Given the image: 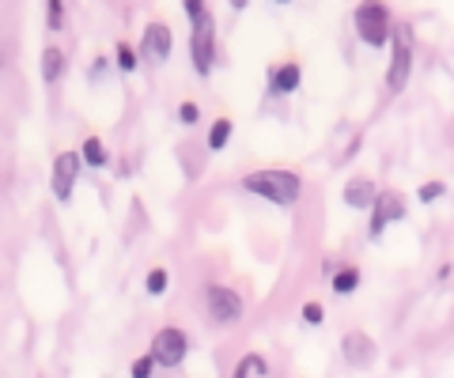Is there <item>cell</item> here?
<instances>
[{
    "mask_svg": "<svg viewBox=\"0 0 454 378\" xmlns=\"http://www.w3.org/2000/svg\"><path fill=\"white\" fill-rule=\"evenodd\" d=\"M243 189H250L254 197H265V201L288 208V204L300 201L303 181L295 171H254V174L243 178Z\"/></svg>",
    "mask_w": 454,
    "mask_h": 378,
    "instance_id": "6da1fadb",
    "label": "cell"
},
{
    "mask_svg": "<svg viewBox=\"0 0 454 378\" xmlns=\"http://www.w3.org/2000/svg\"><path fill=\"white\" fill-rule=\"evenodd\" d=\"M352 23H356V35L367 42V46H387L390 42V8L382 0H360L356 12H352Z\"/></svg>",
    "mask_w": 454,
    "mask_h": 378,
    "instance_id": "7a4b0ae2",
    "label": "cell"
},
{
    "mask_svg": "<svg viewBox=\"0 0 454 378\" xmlns=\"http://www.w3.org/2000/svg\"><path fill=\"white\" fill-rule=\"evenodd\" d=\"M409 76H413V42H409V27H397V31H394L390 68H387V88L390 91H405Z\"/></svg>",
    "mask_w": 454,
    "mask_h": 378,
    "instance_id": "3957f363",
    "label": "cell"
},
{
    "mask_svg": "<svg viewBox=\"0 0 454 378\" xmlns=\"http://www.w3.org/2000/svg\"><path fill=\"white\" fill-rule=\"evenodd\" d=\"M190 58H193V68L201 76L212 73V58H216V23L205 12L201 19L193 23V38H190Z\"/></svg>",
    "mask_w": 454,
    "mask_h": 378,
    "instance_id": "277c9868",
    "label": "cell"
},
{
    "mask_svg": "<svg viewBox=\"0 0 454 378\" xmlns=\"http://www.w3.org/2000/svg\"><path fill=\"white\" fill-rule=\"evenodd\" d=\"M397 220H405V201H402V193H394V189H379V197L372 204V239H382V231L390 228V223Z\"/></svg>",
    "mask_w": 454,
    "mask_h": 378,
    "instance_id": "5b68a950",
    "label": "cell"
},
{
    "mask_svg": "<svg viewBox=\"0 0 454 378\" xmlns=\"http://www.w3.org/2000/svg\"><path fill=\"white\" fill-rule=\"evenodd\" d=\"M186 348H190V341L182 329H160L152 337V356L160 367H178V363L186 359Z\"/></svg>",
    "mask_w": 454,
    "mask_h": 378,
    "instance_id": "8992f818",
    "label": "cell"
},
{
    "mask_svg": "<svg viewBox=\"0 0 454 378\" xmlns=\"http://www.w3.org/2000/svg\"><path fill=\"white\" fill-rule=\"evenodd\" d=\"M80 159L76 151H61L53 163V197L57 201H68L73 197V189H76V174H80Z\"/></svg>",
    "mask_w": 454,
    "mask_h": 378,
    "instance_id": "52a82bcc",
    "label": "cell"
},
{
    "mask_svg": "<svg viewBox=\"0 0 454 378\" xmlns=\"http://www.w3.org/2000/svg\"><path fill=\"white\" fill-rule=\"evenodd\" d=\"M208 314L212 321H239L243 318V299H239V291L231 288H220V284H212L208 288Z\"/></svg>",
    "mask_w": 454,
    "mask_h": 378,
    "instance_id": "ba28073f",
    "label": "cell"
},
{
    "mask_svg": "<svg viewBox=\"0 0 454 378\" xmlns=\"http://www.w3.org/2000/svg\"><path fill=\"white\" fill-rule=\"evenodd\" d=\"M340 352H345V359H348V367H367V363L375 359V341L367 337V333H348L345 337V344H340Z\"/></svg>",
    "mask_w": 454,
    "mask_h": 378,
    "instance_id": "9c48e42d",
    "label": "cell"
},
{
    "mask_svg": "<svg viewBox=\"0 0 454 378\" xmlns=\"http://www.w3.org/2000/svg\"><path fill=\"white\" fill-rule=\"evenodd\" d=\"M145 53L155 61H167L170 58V27L167 23H148L145 31Z\"/></svg>",
    "mask_w": 454,
    "mask_h": 378,
    "instance_id": "30bf717a",
    "label": "cell"
},
{
    "mask_svg": "<svg viewBox=\"0 0 454 378\" xmlns=\"http://www.w3.org/2000/svg\"><path fill=\"white\" fill-rule=\"evenodd\" d=\"M375 197H379V189H375L372 178H352L345 186V204L348 208H372Z\"/></svg>",
    "mask_w": 454,
    "mask_h": 378,
    "instance_id": "8fae6325",
    "label": "cell"
},
{
    "mask_svg": "<svg viewBox=\"0 0 454 378\" xmlns=\"http://www.w3.org/2000/svg\"><path fill=\"white\" fill-rule=\"evenodd\" d=\"M295 88H300V65H277L273 68V91L292 95Z\"/></svg>",
    "mask_w": 454,
    "mask_h": 378,
    "instance_id": "7c38bea8",
    "label": "cell"
},
{
    "mask_svg": "<svg viewBox=\"0 0 454 378\" xmlns=\"http://www.w3.org/2000/svg\"><path fill=\"white\" fill-rule=\"evenodd\" d=\"M61 68H65V53L57 46H46V53H42V76L53 83L57 76H61Z\"/></svg>",
    "mask_w": 454,
    "mask_h": 378,
    "instance_id": "4fadbf2b",
    "label": "cell"
},
{
    "mask_svg": "<svg viewBox=\"0 0 454 378\" xmlns=\"http://www.w3.org/2000/svg\"><path fill=\"white\" fill-rule=\"evenodd\" d=\"M356 288H360V269H352V265L333 276V291H337V296H348V291H356Z\"/></svg>",
    "mask_w": 454,
    "mask_h": 378,
    "instance_id": "5bb4252c",
    "label": "cell"
},
{
    "mask_svg": "<svg viewBox=\"0 0 454 378\" xmlns=\"http://www.w3.org/2000/svg\"><path fill=\"white\" fill-rule=\"evenodd\" d=\"M80 156L88 159L91 166H103V163H106V148H103V140H98V136H88V140H83V151H80Z\"/></svg>",
    "mask_w": 454,
    "mask_h": 378,
    "instance_id": "9a60e30c",
    "label": "cell"
},
{
    "mask_svg": "<svg viewBox=\"0 0 454 378\" xmlns=\"http://www.w3.org/2000/svg\"><path fill=\"white\" fill-rule=\"evenodd\" d=\"M231 129H235V125L227 121V118H220L216 125H212V133H208V148H212V151H220L227 140H231Z\"/></svg>",
    "mask_w": 454,
    "mask_h": 378,
    "instance_id": "2e32d148",
    "label": "cell"
},
{
    "mask_svg": "<svg viewBox=\"0 0 454 378\" xmlns=\"http://www.w3.org/2000/svg\"><path fill=\"white\" fill-rule=\"evenodd\" d=\"M262 371H265V359L262 356H243L231 378H250V374H262Z\"/></svg>",
    "mask_w": 454,
    "mask_h": 378,
    "instance_id": "e0dca14e",
    "label": "cell"
},
{
    "mask_svg": "<svg viewBox=\"0 0 454 378\" xmlns=\"http://www.w3.org/2000/svg\"><path fill=\"white\" fill-rule=\"evenodd\" d=\"M443 193H447V186H443V181H424L417 197H420L424 204H432V201H439V197H443Z\"/></svg>",
    "mask_w": 454,
    "mask_h": 378,
    "instance_id": "ac0fdd59",
    "label": "cell"
},
{
    "mask_svg": "<svg viewBox=\"0 0 454 378\" xmlns=\"http://www.w3.org/2000/svg\"><path fill=\"white\" fill-rule=\"evenodd\" d=\"M167 284H170L167 269H152V273H148V291H152V296H163Z\"/></svg>",
    "mask_w": 454,
    "mask_h": 378,
    "instance_id": "d6986e66",
    "label": "cell"
},
{
    "mask_svg": "<svg viewBox=\"0 0 454 378\" xmlns=\"http://www.w3.org/2000/svg\"><path fill=\"white\" fill-rule=\"evenodd\" d=\"M152 367H155V356L148 352V356H140V359H133V367H129V374H133V378H152Z\"/></svg>",
    "mask_w": 454,
    "mask_h": 378,
    "instance_id": "ffe728a7",
    "label": "cell"
},
{
    "mask_svg": "<svg viewBox=\"0 0 454 378\" xmlns=\"http://www.w3.org/2000/svg\"><path fill=\"white\" fill-rule=\"evenodd\" d=\"M118 65L125 68V73H133L137 68V53H133V46H125V42L118 46Z\"/></svg>",
    "mask_w": 454,
    "mask_h": 378,
    "instance_id": "44dd1931",
    "label": "cell"
},
{
    "mask_svg": "<svg viewBox=\"0 0 454 378\" xmlns=\"http://www.w3.org/2000/svg\"><path fill=\"white\" fill-rule=\"evenodd\" d=\"M322 318H325L322 303H307L303 306V321H307V326H322Z\"/></svg>",
    "mask_w": 454,
    "mask_h": 378,
    "instance_id": "7402d4cb",
    "label": "cell"
},
{
    "mask_svg": "<svg viewBox=\"0 0 454 378\" xmlns=\"http://www.w3.org/2000/svg\"><path fill=\"white\" fill-rule=\"evenodd\" d=\"M197 114H201V110H197L193 103H182V106H178V118L186 121V125H193V121H197Z\"/></svg>",
    "mask_w": 454,
    "mask_h": 378,
    "instance_id": "603a6c76",
    "label": "cell"
},
{
    "mask_svg": "<svg viewBox=\"0 0 454 378\" xmlns=\"http://www.w3.org/2000/svg\"><path fill=\"white\" fill-rule=\"evenodd\" d=\"M186 16L197 23V19H201L205 16V0H186Z\"/></svg>",
    "mask_w": 454,
    "mask_h": 378,
    "instance_id": "cb8c5ba5",
    "label": "cell"
},
{
    "mask_svg": "<svg viewBox=\"0 0 454 378\" xmlns=\"http://www.w3.org/2000/svg\"><path fill=\"white\" fill-rule=\"evenodd\" d=\"M61 0H50V27H53V31H57V27H61Z\"/></svg>",
    "mask_w": 454,
    "mask_h": 378,
    "instance_id": "d4e9b609",
    "label": "cell"
},
{
    "mask_svg": "<svg viewBox=\"0 0 454 378\" xmlns=\"http://www.w3.org/2000/svg\"><path fill=\"white\" fill-rule=\"evenodd\" d=\"M231 8H247V0H231Z\"/></svg>",
    "mask_w": 454,
    "mask_h": 378,
    "instance_id": "484cf974",
    "label": "cell"
},
{
    "mask_svg": "<svg viewBox=\"0 0 454 378\" xmlns=\"http://www.w3.org/2000/svg\"><path fill=\"white\" fill-rule=\"evenodd\" d=\"M273 4H284V0H273Z\"/></svg>",
    "mask_w": 454,
    "mask_h": 378,
    "instance_id": "4316f807",
    "label": "cell"
}]
</instances>
